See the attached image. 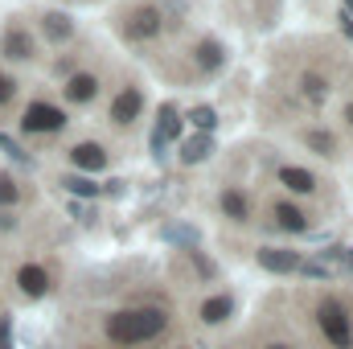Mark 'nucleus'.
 Here are the masks:
<instances>
[{"mask_svg":"<svg viewBox=\"0 0 353 349\" xmlns=\"http://www.w3.org/2000/svg\"><path fill=\"white\" fill-rule=\"evenodd\" d=\"M103 329H107V341L115 346H144L169 329V317L165 308H123V312H111Z\"/></svg>","mask_w":353,"mask_h":349,"instance_id":"obj_1","label":"nucleus"},{"mask_svg":"<svg viewBox=\"0 0 353 349\" xmlns=\"http://www.w3.org/2000/svg\"><path fill=\"white\" fill-rule=\"evenodd\" d=\"M316 325L325 333V341L333 349H353V325H350V312L341 300H325L316 308Z\"/></svg>","mask_w":353,"mask_h":349,"instance_id":"obj_2","label":"nucleus"},{"mask_svg":"<svg viewBox=\"0 0 353 349\" xmlns=\"http://www.w3.org/2000/svg\"><path fill=\"white\" fill-rule=\"evenodd\" d=\"M66 123H70L66 111H62L58 103H46V99L29 103L25 115H21V132H29V136H54V132H62Z\"/></svg>","mask_w":353,"mask_h":349,"instance_id":"obj_3","label":"nucleus"},{"mask_svg":"<svg viewBox=\"0 0 353 349\" xmlns=\"http://www.w3.org/2000/svg\"><path fill=\"white\" fill-rule=\"evenodd\" d=\"M161 8L157 4H140V8H132L128 12V21H123V33L132 37V41H152L157 33H161Z\"/></svg>","mask_w":353,"mask_h":349,"instance_id":"obj_4","label":"nucleus"},{"mask_svg":"<svg viewBox=\"0 0 353 349\" xmlns=\"http://www.w3.org/2000/svg\"><path fill=\"white\" fill-rule=\"evenodd\" d=\"M12 279H17V292H21L25 300H41V296L50 292V271H46L41 263H21Z\"/></svg>","mask_w":353,"mask_h":349,"instance_id":"obj_5","label":"nucleus"},{"mask_svg":"<svg viewBox=\"0 0 353 349\" xmlns=\"http://www.w3.org/2000/svg\"><path fill=\"white\" fill-rule=\"evenodd\" d=\"M0 54L12 58V62H29V58L37 54V46H33V37H29L25 25H8L4 37H0Z\"/></svg>","mask_w":353,"mask_h":349,"instance_id":"obj_6","label":"nucleus"},{"mask_svg":"<svg viewBox=\"0 0 353 349\" xmlns=\"http://www.w3.org/2000/svg\"><path fill=\"white\" fill-rule=\"evenodd\" d=\"M70 165H74L79 173H103V169H107V148H103L99 140H83V144L70 148Z\"/></svg>","mask_w":353,"mask_h":349,"instance_id":"obj_7","label":"nucleus"},{"mask_svg":"<svg viewBox=\"0 0 353 349\" xmlns=\"http://www.w3.org/2000/svg\"><path fill=\"white\" fill-rule=\"evenodd\" d=\"M140 111H144V94H140V87H123L115 99H111V123H119V128H128Z\"/></svg>","mask_w":353,"mask_h":349,"instance_id":"obj_8","label":"nucleus"},{"mask_svg":"<svg viewBox=\"0 0 353 349\" xmlns=\"http://www.w3.org/2000/svg\"><path fill=\"white\" fill-rule=\"evenodd\" d=\"M259 267L271 271V275H292V271H300V255L296 251H283V247H259Z\"/></svg>","mask_w":353,"mask_h":349,"instance_id":"obj_9","label":"nucleus"},{"mask_svg":"<svg viewBox=\"0 0 353 349\" xmlns=\"http://www.w3.org/2000/svg\"><path fill=\"white\" fill-rule=\"evenodd\" d=\"M176 136H181V115H176L173 103H165V107H161V119H157V132H152V152L161 157V152H165V144L176 140Z\"/></svg>","mask_w":353,"mask_h":349,"instance_id":"obj_10","label":"nucleus"},{"mask_svg":"<svg viewBox=\"0 0 353 349\" xmlns=\"http://www.w3.org/2000/svg\"><path fill=\"white\" fill-rule=\"evenodd\" d=\"M62 94H66V103H94L99 99V79L94 74H70L66 79V87H62Z\"/></svg>","mask_w":353,"mask_h":349,"instance_id":"obj_11","label":"nucleus"},{"mask_svg":"<svg viewBox=\"0 0 353 349\" xmlns=\"http://www.w3.org/2000/svg\"><path fill=\"white\" fill-rule=\"evenodd\" d=\"M193 62H197L205 74H214V70H222V66H226V50H222L214 37H201V41H197V50H193Z\"/></svg>","mask_w":353,"mask_h":349,"instance_id":"obj_12","label":"nucleus"},{"mask_svg":"<svg viewBox=\"0 0 353 349\" xmlns=\"http://www.w3.org/2000/svg\"><path fill=\"white\" fill-rule=\"evenodd\" d=\"M275 222H279V230H292V235H304L308 230V214L300 210V206H292V201H275Z\"/></svg>","mask_w":353,"mask_h":349,"instance_id":"obj_13","label":"nucleus"},{"mask_svg":"<svg viewBox=\"0 0 353 349\" xmlns=\"http://www.w3.org/2000/svg\"><path fill=\"white\" fill-rule=\"evenodd\" d=\"M218 206H222V214L234 218V222H247V218H251V197H247L243 189H226V193L218 197Z\"/></svg>","mask_w":353,"mask_h":349,"instance_id":"obj_14","label":"nucleus"},{"mask_svg":"<svg viewBox=\"0 0 353 349\" xmlns=\"http://www.w3.org/2000/svg\"><path fill=\"white\" fill-rule=\"evenodd\" d=\"M230 312H234V300H230V296H210V300L197 308L201 325H222V321H230Z\"/></svg>","mask_w":353,"mask_h":349,"instance_id":"obj_15","label":"nucleus"},{"mask_svg":"<svg viewBox=\"0 0 353 349\" xmlns=\"http://www.w3.org/2000/svg\"><path fill=\"white\" fill-rule=\"evenodd\" d=\"M279 185L292 189V193H312L316 189V177L308 173V169H300V165H283L279 169Z\"/></svg>","mask_w":353,"mask_h":349,"instance_id":"obj_16","label":"nucleus"},{"mask_svg":"<svg viewBox=\"0 0 353 349\" xmlns=\"http://www.w3.org/2000/svg\"><path fill=\"white\" fill-rule=\"evenodd\" d=\"M41 29H46L50 41H70V33H74V25H70L66 12H46L41 17Z\"/></svg>","mask_w":353,"mask_h":349,"instance_id":"obj_17","label":"nucleus"},{"mask_svg":"<svg viewBox=\"0 0 353 349\" xmlns=\"http://www.w3.org/2000/svg\"><path fill=\"white\" fill-rule=\"evenodd\" d=\"M210 152H214V140H210V136H193V140L181 144V161H185V165H201Z\"/></svg>","mask_w":353,"mask_h":349,"instance_id":"obj_18","label":"nucleus"},{"mask_svg":"<svg viewBox=\"0 0 353 349\" xmlns=\"http://www.w3.org/2000/svg\"><path fill=\"white\" fill-rule=\"evenodd\" d=\"M304 144H308L312 152H321V157H333V152H337V136H333V132H321V128H308V132H304Z\"/></svg>","mask_w":353,"mask_h":349,"instance_id":"obj_19","label":"nucleus"},{"mask_svg":"<svg viewBox=\"0 0 353 349\" xmlns=\"http://www.w3.org/2000/svg\"><path fill=\"white\" fill-rule=\"evenodd\" d=\"M62 189H66V193H74V197H94V193H99V185H94V181H90V177H62Z\"/></svg>","mask_w":353,"mask_h":349,"instance_id":"obj_20","label":"nucleus"},{"mask_svg":"<svg viewBox=\"0 0 353 349\" xmlns=\"http://www.w3.org/2000/svg\"><path fill=\"white\" fill-rule=\"evenodd\" d=\"M189 119H193V128L205 136V132H214V123H218V111L201 103V107H193V111H189Z\"/></svg>","mask_w":353,"mask_h":349,"instance_id":"obj_21","label":"nucleus"},{"mask_svg":"<svg viewBox=\"0 0 353 349\" xmlns=\"http://www.w3.org/2000/svg\"><path fill=\"white\" fill-rule=\"evenodd\" d=\"M300 87H304V94H308L312 103L329 99V79H321V74H304V79H300Z\"/></svg>","mask_w":353,"mask_h":349,"instance_id":"obj_22","label":"nucleus"},{"mask_svg":"<svg viewBox=\"0 0 353 349\" xmlns=\"http://www.w3.org/2000/svg\"><path fill=\"white\" fill-rule=\"evenodd\" d=\"M17 201H21V185L8 173H0V210H12Z\"/></svg>","mask_w":353,"mask_h":349,"instance_id":"obj_23","label":"nucleus"},{"mask_svg":"<svg viewBox=\"0 0 353 349\" xmlns=\"http://www.w3.org/2000/svg\"><path fill=\"white\" fill-rule=\"evenodd\" d=\"M0 148H4V152H8V157L17 161V165H33V157H29V152H25V148H21L17 140H8L4 132H0Z\"/></svg>","mask_w":353,"mask_h":349,"instance_id":"obj_24","label":"nucleus"},{"mask_svg":"<svg viewBox=\"0 0 353 349\" xmlns=\"http://www.w3.org/2000/svg\"><path fill=\"white\" fill-rule=\"evenodd\" d=\"M12 99H17V79L0 74V107H12Z\"/></svg>","mask_w":353,"mask_h":349,"instance_id":"obj_25","label":"nucleus"},{"mask_svg":"<svg viewBox=\"0 0 353 349\" xmlns=\"http://www.w3.org/2000/svg\"><path fill=\"white\" fill-rule=\"evenodd\" d=\"M300 271H304V275H312V279H329V271H333V267H329V263H321V259H312V263H300Z\"/></svg>","mask_w":353,"mask_h":349,"instance_id":"obj_26","label":"nucleus"},{"mask_svg":"<svg viewBox=\"0 0 353 349\" xmlns=\"http://www.w3.org/2000/svg\"><path fill=\"white\" fill-rule=\"evenodd\" d=\"M0 349H12V317H0Z\"/></svg>","mask_w":353,"mask_h":349,"instance_id":"obj_27","label":"nucleus"},{"mask_svg":"<svg viewBox=\"0 0 353 349\" xmlns=\"http://www.w3.org/2000/svg\"><path fill=\"white\" fill-rule=\"evenodd\" d=\"M0 230H17V218L8 210H0Z\"/></svg>","mask_w":353,"mask_h":349,"instance_id":"obj_28","label":"nucleus"},{"mask_svg":"<svg viewBox=\"0 0 353 349\" xmlns=\"http://www.w3.org/2000/svg\"><path fill=\"white\" fill-rule=\"evenodd\" d=\"M341 33L350 37V46H353V17H350V12H341Z\"/></svg>","mask_w":353,"mask_h":349,"instance_id":"obj_29","label":"nucleus"},{"mask_svg":"<svg viewBox=\"0 0 353 349\" xmlns=\"http://www.w3.org/2000/svg\"><path fill=\"white\" fill-rule=\"evenodd\" d=\"M267 349H292V346H288V341H271Z\"/></svg>","mask_w":353,"mask_h":349,"instance_id":"obj_30","label":"nucleus"},{"mask_svg":"<svg viewBox=\"0 0 353 349\" xmlns=\"http://www.w3.org/2000/svg\"><path fill=\"white\" fill-rule=\"evenodd\" d=\"M345 119H350V128H353V103H350V107H345Z\"/></svg>","mask_w":353,"mask_h":349,"instance_id":"obj_31","label":"nucleus"},{"mask_svg":"<svg viewBox=\"0 0 353 349\" xmlns=\"http://www.w3.org/2000/svg\"><path fill=\"white\" fill-rule=\"evenodd\" d=\"M345 263H350V267H353V247H350V251H345Z\"/></svg>","mask_w":353,"mask_h":349,"instance_id":"obj_32","label":"nucleus"},{"mask_svg":"<svg viewBox=\"0 0 353 349\" xmlns=\"http://www.w3.org/2000/svg\"><path fill=\"white\" fill-rule=\"evenodd\" d=\"M345 12H350V17H353V0H345Z\"/></svg>","mask_w":353,"mask_h":349,"instance_id":"obj_33","label":"nucleus"}]
</instances>
